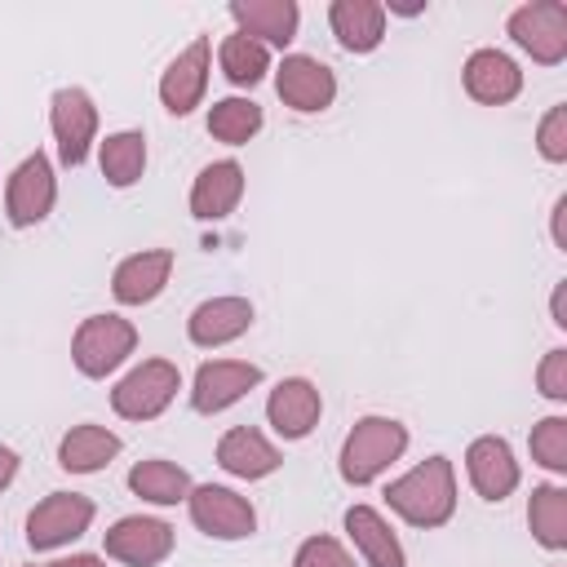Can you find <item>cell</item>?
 <instances>
[{
    "instance_id": "1",
    "label": "cell",
    "mask_w": 567,
    "mask_h": 567,
    "mask_svg": "<svg viewBox=\"0 0 567 567\" xmlns=\"http://www.w3.org/2000/svg\"><path fill=\"white\" fill-rule=\"evenodd\" d=\"M385 505L412 527H443L456 514V470L447 456H425L385 487Z\"/></svg>"
},
{
    "instance_id": "21",
    "label": "cell",
    "mask_w": 567,
    "mask_h": 567,
    "mask_svg": "<svg viewBox=\"0 0 567 567\" xmlns=\"http://www.w3.org/2000/svg\"><path fill=\"white\" fill-rule=\"evenodd\" d=\"M217 465H221L226 474H235V478L257 483V478H270V474L284 465V456H279V447H275L261 430L235 425V430H226V434L217 439Z\"/></svg>"
},
{
    "instance_id": "35",
    "label": "cell",
    "mask_w": 567,
    "mask_h": 567,
    "mask_svg": "<svg viewBox=\"0 0 567 567\" xmlns=\"http://www.w3.org/2000/svg\"><path fill=\"white\" fill-rule=\"evenodd\" d=\"M13 474H18V452L9 443H0V492L13 483Z\"/></svg>"
},
{
    "instance_id": "7",
    "label": "cell",
    "mask_w": 567,
    "mask_h": 567,
    "mask_svg": "<svg viewBox=\"0 0 567 567\" xmlns=\"http://www.w3.org/2000/svg\"><path fill=\"white\" fill-rule=\"evenodd\" d=\"M186 505H190V523L213 540H244L257 532V509L235 487L199 483V487H190Z\"/></svg>"
},
{
    "instance_id": "17",
    "label": "cell",
    "mask_w": 567,
    "mask_h": 567,
    "mask_svg": "<svg viewBox=\"0 0 567 567\" xmlns=\"http://www.w3.org/2000/svg\"><path fill=\"white\" fill-rule=\"evenodd\" d=\"M230 18L239 35L266 44V49H288L301 27L297 0H230Z\"/></svg>"
},
{
    "instance_id": "2",
    "label": "cell",
    "mask_w": 567,
    "mask_h": 567,
    "mask_svg": "<svg viewBox=\"0 0 567 567\" xmlns=\"http://www.w3.org/2000/svg\"><path fill=\"white\" fill-rule=\"evenodd\" d=\"M408 452V425L394 416H359L341 443L337 470L350 487H368L377 483L399 456Z\"/></svg>"
},
{
    "instance_id": "25",
    "label": "cell",
    "mask_w": 567,
    "mask_h": 567,
    "mask_svg": "<svg viewBox=\"0 0 567 567\" xmlns=\"http://www.w3.org/2000/svg\"><path fill=\"white\" fill-rule=\"evenodd\" d=\"M190 487H195V478L177 461H164V456H146L128 470V492L151 505H182L190 496Z\"/></svg>"
},
{
    "instance_id": "33",
    "label": "cell",
    "mask_w": 567,
    "mask_h": 567,
    "mask_svg": "<svg viewBox=\"0 0 567 567\" xmlns=\"http://www.w3.org/2000/svg\"><path fill=\"white\" fill-rule=\"evenodd\" d=\"M536 390H540L549 403H567V350H563V346H554V350L540 359V368H536Z\"/></svg>"
},
{
    "instance_id": "6",
    "label": "cell",
    "mask_w": 567,
    "mask_h": 567,
    "mask_svg": "<svg viewBox=\"0 0 567 567\" xmlns=\"http://www.w3.org/2000/svg\"><path fill=\"white\" fill-rule=\"evenodd\" d=\"M49 128H53V142H58V159L66 168H80L97 142V106L84 89L66 84L49 97Z\"/></svg>"
},
{
    "instance_id": "34",
    "label": "cell",
    "mask_w": 567,
    "mask_h": 567,
    "mask_svg": "<svg viewBox=\"0 0 567 567\" xmlns=\"http://www.w3.org/2000/svg\"><path fill=\"white\" fill-rule=\"evenodd\" d=\"M549 230H554V244L567 252V195L554 199V213H549Z\"/></svg>"
},
{
    "instance_id": "18",
    "label": "cell",
    "mask_w": 567,
    "mask_h": 567,
    "mask_svg": "<svg viewBox=\"0 0 567 567\" xmlns=\"http://www.w3.org/2000/svg\"><path fill=\"white\" fill-rule=\"evenodd\" d=\"M252 328V301L248 297H208L190 310L186 319V337L199 346V350H217V346H230L239 341L244 332Z\"/></svg>"
},
{
    "instance_id": "8",
    "label": "cell",
    "mask_w": 567,
    "mask_h": 567,
    "mask_svg": "<svg viewBox=\"0 0 567 567\" xmlns=\"http://www.w3.org/2000/svg\"><path fill=\"white\" fill-rule=\"evenodd\" d=\"M93 523V501L80 492H49L31 514H27V545L35 554L62 549L71 540H80Z\"/></svg>"
},
{
    "instance_id": "24",
    "label": "cell",
    "mask_w": 567,
    "mask_h": 567,
    "mask_svg": "<svg viewBox=\"0 0 567 567\" xmlns=\"http://www.w3.org/2000/svg\"><path fill=\"white\" fill-rule=\"evenodd\" d=\"M346 532H350V540H354V549H359V558H363L368 567H408L403 545H399V536L390 532V523L381 518V509H372V505H350V509H346Z\"/></svg>"
},
{
    "instance_id": "29",
    "label": "cell",
    "mask_w": 567,
    "mask_h": 567,
    "mask_svg": "<svg viewBox=\"0 0 567 567\" xmlns=\"http://www.w3.org/2000/svg\"><path fill=\"white\" fill-rule=\"evenodd\" d=\"M261 106L252 102V97H221V102H213L208 106V133L217 137V142H226V146H244V142H252L257 137V128H261Z\"/></svg>"
},
{
    "instance_id": "36",
    "label": "cell",
    "mask_w": 567,
    "mask_h": 567,
    "mask_svg": "<svg viewBox=\"0 0 567 567\" xmlns=\"http://www.w3.org/2000/svg\"><path fill=\"white\" fill-rule=\"evenodd\" d=\"M563 297H567V279L554 288V297H549V315H554V328H567V310H563Z\"/></svg>"
},
{
    "instance_id": "20",
    "label": "cell",
    "mask_w": 567,
    "mask_h": 567,
    "mask_svg": "<svg viewBox=\"0 0 567 567\" xmlns=\"http://www.w3.org/2000/svg\"><path fill=\"white\" fill-rule=\"evenodd\" d=\"M168 275H173V248H142L115 266L111 292L120 306H146L168 288Z\"/></svg>"
},
{
    "instance_id": "22",
    "label": "cell",
    "mask_w": 567,
    "mask_h": 567,
    "mask_svg": "<svg viewBox=\"0 0 567 567\" xmlns=\"http://www.w3.org/2000/svg\"><path fill=\"white\" fill-rule=\"evenodd\" d=\"M328 27L346 53H372L385 40V4L381 0H332Z\"/></svg>"
},
{
    "instance_id": "3",
    "label": "cell",
    "mask_w": 567,
    "mask_h": 567,
    "mask_svg": "<svg viewBox=\"0 0 567 567\" xmlns=\"http://www.w3.org/2000/svg\"><path fill=\"white\" fill-rule=\"evenodd\" d=\"M137 350V328L124 315H89L71 337V363L80 377L102 381Z\"/></svg>"
},
{
    "instance_id": "10",
    "label": "cell",
    "mask_w": 567,
    "mask_h": 567,
    "mask_svg": "<svg viewBox=\"0 0 567 567\" xmlns=\"http://www.w3.org/2000/svg\"><path fill=\"white\" fill-rule=\"evenodd\" d=\"M102 549L124 567H159L173 554V527L151 514H124L102 532Z\"/></svg>"
},
{
    "instance_id": "32",
    "label": "cell",
    "mask_w": 567,
    "mask_h": 567,
    "mask_svg": "<svg viewBox=\"0 0 567 567\" xmlns=\"http://www.w3.org/2000/svg\"><path fill=\"white\" fill-rule=\"evenodd\" d=\"M292 567H354L350 549L332 536H306L292 554Z\"/></svg>"
},
{
    "instance_id": "28",
    "label": "cell",
    "mask_w": 567,
    "mask_h": 567,
    "mask_svg": "<svg viewBox=\"0 0 567 567\" xmlns=\"http://www.w3.org/2000/svg\"><path fill=\"white\" fill-rule=\"evenodd\" d=\"M217 62H221V75H226L235 89H252V84H261L266 71H270V49L257 44V40H248V35H239V31H230V35L221 40V49H217Z\"/></svg>"
},
{
    "instance_id": "23",
    "label": "cell",
    "mask_w": 567,
    "mask_h": 567,
    "mask_svg": "<svg viewBox=\"0 0 567 567\" xmlns=\"http://www.w3.org/2000/svg\"><path fill=\"white\" fill-rule=\"evenodd\" d=\"M120 434H111L106 425H93V421H84V425H71L66 434H62V443H58V465L66 470V474H97V470H106L115 456H120Z\"/></svg>"
},
{
    "instance_id": "13",
    "label": "cell",
    "mask_w": 567,
    "mask_h": 567,
    "mask_svg": "<svg viewBox=\"0 0 567 567\" xmlns=\"http://www.w3.org/2000/svg\"><path fill=\"white\" fill-rule=\"evenodd\" d=\"M208 66H213V44L208 35H195L159 75V102L168 115H190L204 102L208 89Z\"/></svg>"
},
{
    "instance_id": "37",
    "label": "cell",
    "mask_w": 567,
    "mask_h": 567,
    "mask_svg": "<svg viewBox=\"0 0 567 567\" xmlns=\"http://www.w3.org/2000/svg\"><path fill=\"white\" fill-rule=\"evenodd\" d=\"M49 567H106L97 554H71V558H53Z\"/></svg>"
},
{
    "instance_id": "19",
    "label": "cell",
    "mask_w": 567,
    "mask_h": 567,
    "mask_svg": "<svg viewBox=\"0 0 567 567\" xmlns=\"http://www.w3.org/2000/svg\"><path fill=\"white\" fill-rule=\"evenodd\" d=\"M239 199H244V164L239 159H213L190 182V217H199V221L230 217L239 208Z\"/></svg>"
},
{
    "instance_id": "4",
    "label": "cell",
    "mask_w": 567,
    "mask_h": 567,
    "mask_svg": "<svg viewBox=\"0 0 567 567\" xmlns=\"http://www.w3.org/2000/svg\"><path fill=\"white\" fill-rule=\"evenodd\" d=\"M177 390H182L177 363H168V359H142L137 368H128V372L115 381L111 408H115V416H124V421H155V416L177 399Z\"/></svg>"
},
{
    "instance_id": "30",
    "label": "cell",
    "mask_w": 567,
    "mask_h": 567,
    "mask_svg": "<svg viewBox=\"0 0 567 567\" xmlns=\"http://www.w3.org/2000/svg\"><path fill=\"white\" fill-rule=\"evenodd\" d=\"M527 447H532V461H536L540 470H549V474H567V416H563V412L540 416V421L532 425Z\"/></svg>"
},
{
    "instance_id": "9",
    "label": "cell",
    "mask_w": 567,
    "mask_h": 567,
    "mask_svg": "<svg viewBox=\"0 0 567 567\" xmlns=\"http://www.w3.org/2000/svg\"><path fill=\"white\" fill-rule=\"evenodd\" d=\"M53 199H58L53 164H49L44 151H31V155L9 173V186H4V213H9V226H18V230L40 226V221L53 213Z\"/></svg>"
},
{
    "instance_id": "26",
    "label": "cell",
    "mask_w": 567,
    "mask_h": 567,
    "mask_svg": "<svg viewBox=\"0 0 567 567\" xmlns=\"http://www.w3.org/2000/svg\"><path fill=\"white\" fill-rule=\"evenodd\" d=\"M527 527L540 549L563 554L567 549V487L563 483H536L527 496Z\"/></svg>"
},
{
    "instance_id": "12",
    "label": "cell",
    "mask_w": 567,
    "mask_h": 567,
    "mask_svg": "<svg viewBox=\"0 0 567 567\" xmlns=\"http://www.w3.org/2000/svg\"><path fill=\"white\" fill-rule=\"evenodd\" d=\"M257 385H261L257 363H248V359H208V363H199V372L190 381V408L199 416H217V412L235 408Z\"/></svg>"
},
{
    "instance_id": "16",
    "label": "cell",
    "mask_w": 567,
    "mask_h": 567,
    "mask_svg": "<svg viewBox=\"0 0 567 567\" xmlns=\"http://www.w3.org/2000/svg\"><path fill=\"white\" fill-rule=\"evenodd\" d=\"M465 474L483 501H505L518 487V461L514 447L501 434H478L465 447Z\"/></svg>"
},
{
    "instance_id": "15",
    "label": "cell",
    "mask_w": 567,
    "mask_h": 567,
    "mask_svg": "<svg viewBox=\"0 0 567 567\" xmlns=\"http://www.w3.org/2000/svg\"><path fill=\"white\" fill-rule=\"evenodd\" d=\"M461 80H465V93L483 106H505L523 93V71L501 49H474L461 66Z\"/></svg>"
},
{
    "instance_id": "5",
    "label": "cell",
    "mask_w": 567,
    "mask_h": 567,
    "mask_svg": "<svg viewBox=\"0 0 567 567\" xmlns=\"http://www.w3.org/2000/svg\"><path fill=\"white\" fill-rule=\"evenodd\" d=\"M509 40L540 66H558L567 58V4L563 0H527L505 22Z\"/></svg>"
},
{
    "instance_id": "27",
    "label": "cell",
    "mask_w": 567,
    "mask_h": 567,
    "mask_svg": "<svg viewBox=\"0 0 567 567\" xmlns=\"http://www.w3.org/2000/svg\"><path fill=\"white\" fill-rule=\"evenodd\" d=\"M97 164H102V177H106L115 190L137 186L142 173H146V133L120 128V133L102 137V142H97Z\"/></svg>"
},
{
    "instance_id": "14",
    "label": "cell",
    "mask_w": 567,
    "mask_h": 567,
    "mask_svg": "<svg viewBox=\"0 0 567 567\" xmlns=\"http://www.w3.org/2000/svg\"><path fill=\"white\" fill-rule=\"evenodd\" d=\"M319 412H323V399H319V385L306 381V377H284L270 399H266V421L275 425L279 439L297 443L306 439L315 425H319Z\"/></svg>"
},
{
    "instance_id": "31",
    "label": "cell",
    "mask_w": 567,
    "mask_h": 567,
    "mask_svg": "<svg viewBox=\"0 0 567 567\" xmlns=\"http://www.w3.org/2000/svg\"><path fill=\"white\" fill-rule=\"evenodd\" d=\"M536 151L549 164H563L567 159V102H558V106H549L540 115V124H536Z\"/></svg>"
},
{
    "instance_id": "11",
    "label": "cell",
    "mask_w": 567,
    "mask_h": 567,
    "mask_svg": "<svg viewBox=\"0 0 567 567\" xmlns=\"http://www.w3.org/2000/svg\"><path fill=\"white\" fill-rule=\"evenodd\" d=\"M275 93L297 115H319L337 97V75H332L328 62H319L310 53H288L279 62V71H275Z\"/></svg>"
}]
</instances>
